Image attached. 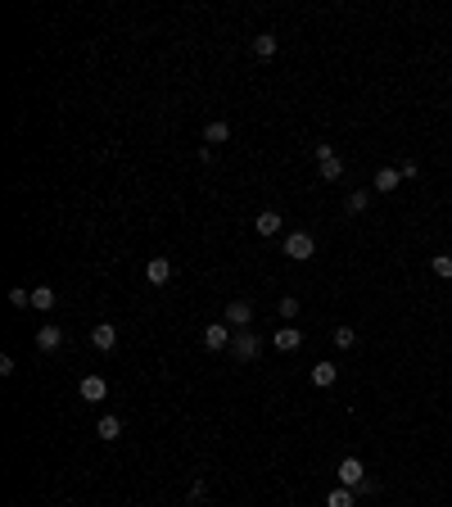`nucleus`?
Returning a JSON list of instances; mask_svg holds the SVG:
<instances>
[{
  "mask_svg": "<svg viewBox=\"0 0 452 507\" xmlns=\"http://www.w3.org/2000/svg\"><path fill=\"white\" fill-rule=\"evenodd\" d=\"M281 254L290 258V263H307V258L316 254L312 231H290V236H285V245H281Z\"/></svg>",
  "mask_w": 452,
  "mask_h": 507,
  "instance_id": "1",
  "label": "nucleus"
},
{
  "mask_svg": "<svg viewBox=\"0 0 452 507\" xmlns=\"http://www.w3.org/2000/svg\"><path fill=\"white\" fill-rule=\"evenodd\" d=\"M316 177L321 181H340L344 177V159L335 155V145H316Z\"/></svg>",
  "mask_w": 452,
  "mask_h": 507,
  "instance_id": "2",
  "label": "nucleus"
},
{
  "mask_svg": "<svg viewBox=\"0 0 452 507\" xmlns=\"http://www.w3.org/2000/svg\"><path fill=\"white\" fill-rule=\"evenodd\" d=\"M335 476H340L344 490H358V485L367 480V466H362V457H344V462L335 466Z\"/></svg>",
  "mask_w": 452,
  "mask_h": 507,
  "instance_id": "3",
  "label": "nucleus"
},
{
  "mask_svg": "<svg viewBox=\"0 0 452 507\" xmlns=\"http://www.w3.org/2000/svg\"><path fill=\"white\" fill-rule=\"evenodd\" d=\"M249 322H254V304L249 299H231L226 304V327L231 331H249Z\"/></svg>",
  "mask_w": 452,
  "mask_h": 507,
  "instance_id": "4",
  "label": "nucleus"
},
{
  "mask_svg": "<svg viewBox=\"0 0 452 507\" xmlns=\"http://www.w3.org/2000/svg\"><path fill=\"white\" fill-rule=\"evenodd\" d=\"M231 340H235V336H231V327H226V322H213V327H204V349H208V353L231 349Z\"/></svg>",
  "mask_w": 452,
  "mask_h": 507,
  "instance_id": "5",
  "label": "nucleus"
},
{
  "mask_svg": "<svg viewBox=\"0 0 452 507\" xmlns=\"http://www.w3.org/2000/svg\"><path fill=\"white\" fill-rule=\"evenodd\" d=\"M258 349H263V340H258L254 331H240V336L231 340V353H235L240 362H254V358H258Z\"/></svg>",
  "mask_w": 452,
  "mask_h": 507,
  "instance_id": "6",
  "label": "nucleus"
},
{
  "mask_svg": "<svg viewBox=\"0 0 452 507\" xmlns=\"http://www.w3.org/2000/svg\"><path fill=\"white\" fill-rule=\"evenodd\" d=\"M77 394H82L86 404H104V399H109V380H104V376H82Z\"/></svg>",
  "mask_w": 452,
  "mask_h": 507,
  "instance_id": "7",
  "label": "nucleus"
},
{
  "mask_svg": "<svg viewBox=\"0 0 452 507\" xmlns=\"http://www.w3.org/2000/svg\"><path fill=\"white\" fill-rule=\"evenodd\" d=\"M91 344L100 353H109L113 344H118V327H113V322H100V327H91Z\"/></svg>",
  "mask_w": 452,
  "mask_h": 507,
  "instance_id": "8",
  "label": "nucleus"
},
{
  "mask_svg": "<svg viewBox=\"0 0 452 507\" xmlns=\"http://www.w3.org/2000/svg\"><path fill=\"white\" fill-rule=\"evenodd\" d=\"M272 344H276V349H281V353H294V349H299V344H303V331H299V327H276Z\"/></svg>",
  "mask_w": 452,
  "mask_h": 507,
  "instance_id": "9",
  "label": "nucleus"
},
{
  "mask_svg": "<svg viewBox=\"0 0 452 507\" xmlns=\"http://www.w3.org/2000/svg\"><path fill=\"white\" fill-rule=\"evenodd\" d=\"M145 276H150V285H168L172 281V258H150Z\"/></svg>",
  "mask_w": 452,
  "mask_h": 507,
  "instance_id": "10",
  "label": "nucleus"
},
{
  "mask_svg": "<svg viewBox=\"0 0 452 507\" xmlns=\"http://www.w3.org/2000/svg\"><path fill=\"white\" fill-rule=\"evenodd\" d=\"M59 344H64V327H41L36 331V349L41 353H54Z\"/></svg>",
  "mask_w": 452,
  "mask_h": 507,
  "instance_id": "11",
  "label": "nucleus"
},
{
  "mask_svg": "<svg viewBox=\"0 0 452 507\" xmlns=\"http://www.w3.org/2000/svg\"><path fill=\"white\" fill-rule=\"evenodd\" d=\"M276 50H281V36H276V32H258L254 36V55H258V59H272Z\"/></svg>",
  "mask_w": 452,
  "mask_h": 507,
  "instance_id": "12",
  "label": "nucleus"
},
{
  "mask_svg": "<svg viewBox=\"0 0 452 507\" xmlns=\"http://www.w3.org/2000/svg\"><path fill=\"white\" fill-rule=\"evenodd\" d=\"M335 380H340V367H335V362H316L312 367V385L316 390H330Z\"/></svg>",
  "mask_w": 452,
  "mask_h": 507,
  "instance_id": "13",
  "label": "nucleus"
},
{
  "mask_svg": "<svg viewBox=\"0 0 452 507\" xmlns=\"http://www.w3.org/2000/svg\"><path fill=\"white\" fill-rule=\"evenodd\" d=\"M398 181H402V172H398V168H380L376 177H371V186H376L380 195H389V190H398Z\"/></svg>",
  "mask_w": 452,
  "mask_h": 507,
  "instance_id": "14",
  "label": "nucleus"
},
{
  "mask_svg": "<svg viewBox=\"0 0 452 507\" xmlns=\"http://www.w3.org/2000/svg\"><path fill=\"white\" fill-rule=\"evenodd\" d=\"M254 227H258V236H276L281 231V213H276V208H263V213L254 217Z\"/></svg>",
  "mask_w": 452,
  "mask_h": 507,
  "instance_id": "15",
  "label": "nucleus"
},
{
  "mask_svg": "<svg viewBox=\"0 0 452 507\" xmlns=\"http://www.w3.org/2000/svg\"><path fill=\"white\" fill-rule=\"evenodd\" d=\"M226 141H231V127H226L222 118H213V122L204 127V145H226Z\"/></svg>",
  "mask_w": 452,
  "mask_h": 507,
  "instance_id": "16",
  "label": "nucleus"
},
{
  "mask_svg": "<svg viewBox=\"0 0 452 507\" xmlns=\"http://www.w3.org/2000/svg\"><path fill=\"white\" fill-rule=\"evenodd\" d=\"M54 304H59V294H54L50 285H36V290H32V308H36V313H50Z\"/></svg>",
  "mask_w": 452,
  "mask_h": 507,
  "instance_id": "17",
  "label": "nucleus"
},
{
  "mask_svg": "<svg viewBox=\"0 0 452 507\" xmlns=\"http://www.w3.org/2000/svg\"><path fill=\"white\" fill-rule=\"evenodd\" d=\"M95 435H100L104 444H113V439L122 435V417H100V426H95Z\"/></svg>",
  "mask_w": 452,
  "mask_h": 507,
  "instance_id": "18",
  "label": "nucleus"
},
{
  "mask_svg": "<svg viewBox=\"0 0 452 507\" xmlns=\"http://www.w3.org/2000/svg\"><path fill=\"white\" fill-rule=\"evenodd\" d=\"M353 503H358V494H353V490H344V485L326 494V507H353Z\"/></svg>",
  "mask_w": 452,
  "mask_h": 507,
  "instance_id": "19",
  "label": "nucleus"
},
{
  "mask_svg": "<svg viewBox=\"0 0 452 507\" xmlns=\"http://www.w3.org/2000/svg\"><path fill=\"white\" fill-rule=\"evenodd\" d=\"M367 204H371V190H353V195L344 199V208H349V213H367Z\"/></svg>",
  "mask_w": 452,
  "mask_h": 507,
  "instance_id": "20",
  "label": "nucleus"
},
{
  "mask_svg": "<svg viewBox=\"0 0 452 507\" xmlns=\"http://www.w3.org/2000/svg\"><path fill=\"white\" fill-rule=\"evenodd\" d=\"M430 267H435L439 281H452V254H435V258H430Z\"/></svg>",
  "mask_w": 452,
  "mask_h": 507,
  "instance_id": "21",
  "label": "nucleus"
},
{
  "mask_svg": "<svg viewBox=\"0 0 452 507\" xmlns=\"http://www.w3.org/2000/svg\"><path fill=\"white\" fill-rule=\"evenodd\" d=\"M358 344V331L353 327H335V349H353Z\"/></svg>",
  "mask_w": 452,
  "mask_h": 507,
  "instance_id": "22",
  "label": "nucleus"
},
{
  "mask_svg": "<svg viewBox=\"0 0 452 507\" xmlns=\"http://www.w3.org/2000/svg\"><path fill=\"white\" fill-rule=\"evenodd\" d=\"M299 317V299L294 294H281V322H294Z\"/></svg>",
  "mask_w": 452,
  "mask_h": 507,
  "instance_id": "23",
  "label": "nucleus"
},
{
  "mask_svg": "<svg viewBox=\"0 0 452 507\" xmlns=\"http://www.w3.org/2000/svg\"><path fill=\"white\" fill-rule=\"evenodd\" d=\"M9 304H14V308H32V290L14 285V290H9Z\"/></svg>",
  "mask_w": 452,
  "mask_h": 507,
  "instance_id": "24",
  "label": "nucleus"
}]
</instances>
